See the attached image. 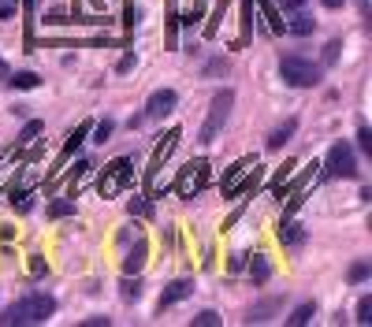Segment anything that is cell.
<instances>
[{
    "instance_id": "cell-1",
    "label": "cell",
    "mask_w": 372,
    "mask_h": 327,
    "mask_svg": "<svg viewBox=\"0 0 372 327\" xmlns=\"http://www.w3.org/2000/svg\"><path fill=\"white\" fill-rule=\"evenodd\" d=\"M52 312H56V298L52 294H26L23 301H15V305H8L4 316H0V324L4 327H23V324H45L52 320Z\"/></svg>"
},
{
    "instance_id": "cell-2",
    "label": "cell",
    "mask_w": 372,
    "mask_h": 327,
    "mask_svg": "<svg viewBox=\"0 0 372 327\" xmlns=\"http://www.w3.org/2000/svg\"><path fill=\"white\" fill-rule=\"evenodd\" d=\"M231 104H235V90H216L212 93V101H209V115H205V123H201V134L198 141H216V134L224 130L227 123V115H231Z\"/></svg>"
},
{
    "instance_id": "cell-3",
    "label": "cell",
    "mask_w": 372,
    "mask_h": 327,
    "mask_svg": "<svg viewBox=\"0 0 372 327\" xmlns=\"http://www.w3.org/2000/svg\"><path fill=\"white\" fill-rule=\"evenodd\" d=\"M279 74H283L287 86H294V90H309V86L320 82V67H316L313 60H305V56H283Z\"/></svg>"
},
{
    "instance_id": "cell-4",
    "label": "cell",
    "mask_w": 372,
    "mask_h": 327,
    "mask_svg": "<svg viewBox=\"0 0 372 327\" xmlns=\"http://www.w3.org/2000/svg\"><path fill=\"white\" fill-rule=\"evenodd\" d=\"M324 175L327 179H357V160H354V149L346 141H335L332 152L324 160Z\"/></svg>"
},
{
    "instance_id": "cell-5",
    "label": "cell",
    "mask_w": 372,
    "mask_h": 327,
    "mask_svg": "<svg viewBox=\"0 0 372 327\" xmlns=\"http://www.w3.org/2000/svg\"><path fill=\"white\" fill-rule=\"evenodd\" d=\"M254 182H257V157H246L224 175V198H235V193H242V190H254Z\"/></svg>"
},
{
    "instance_id": "cell-6",
    "label": "cell",
    "mask_w": 372,
    "mask_h": 327,
    "mask_svg": "<svg viewBox=\"0 0 372 327\" xmlns=\"http://www.w3.org/2000/svg\"><path fill=\"white\" fill-rule=\"evenodd\" d=\"M130 175H134V168H130L127 157H119L112 164H104L101 171V182H97V190H101V198H112V193H119L130 182Z\"/></svg>"
},
{
    "instance_id": "cell-7",
    "label": "cell",
    "mask_w": 372,
    "mask_h": 327,
    "mask_svg": "<svg viewBox=\"0 0 372 327\" xmlns=\"http://www.w3.org/2000/svg\"><path fill=\"white\" fill-rule=\"evenodd\" d=\"M205 182H209V164L194 160L190 168L179 175V182H175V193H179V198H194L198 190H205Z\"/></svg>"
},
{
    "instance_id": "cell-8",
    "label": "cell",
    "mask_w": 372,
    "mask_h": 327,
    "mask_svg": "<svg viewBox=\"0 0 372 327\" xmlns=\"http://www.w3.org/2000/svg\"><path fill=\"white\" fill-rule=\"evenodd\" d=\"M175 104H179V93L175 90H157L146 101V119H164L168 112H175Z\"/></svg>"
},
{
    "instance_id": "cell-9",
    "label": "cell",
    "mask_w": 372,
    "mask_h": 327,
    "mask_svg": "<svg viewBox=\"0 0 372 327\" xmlns=\"http://www.w3.org/2000/svg\"><path fill=\"white\" fill-rule=\"evenodd\" d=\"M190 294H194V282H190V279H175V282H168V287H164L160 301H157V309H160V312H164V309H171V305L186 301Z\"/></svg>"
},
{
    "instance_id": "cell-10",
    "label": "cell",
    "mask_w": 372,
    "mask_h": 327,
    "mask_svg": "<svg viewBox=\"0 0 372 327\" xmlns=\"http://www.w3.org/2000/svg\"><path fill=\"white\" fill-rule=\"evenodd\" d=\"M283 30H290V34H298V38H309L313 30H316V19L309 12H302V8H294L290 23H283Z\"/></svg>"
},
{
    "instance_id": "cell-11",
    "label": "cell",
    "mask_w": 372,
    "mask_h": 327,
    "mask_svg": "<svg viewBox=\"0 0 372 327\" xmlns=\"http://www.w3.org/2000/svg\"><path fill=\"white\" fill-rule=\"evenodd\" d=\"M175 145H179V127L168 130V134H164V141H157V149H153V168H160V164L171 157Z\"/></svg>"
},
{
    "instance_id": "cell-12",
    "label": "cell",
    "mask_w": 372,
    "mask_h": 327,
    "mask_svg": "<svg viewBox=\"0 0 372 327\" xmlns=\"http://www.w3.org/2000/svg\"><path fill=\"white\" fill-rule=\"evenodd\" d=\"M294 130H298V119H287V123H279V127L268 134V149H272V152L283 149V141H290V138H294Z\"/></svg>"
},
{
    "instance_id": "cell-13",
    "label": "cell",
    "mask_w": 372,
    "mask_h": 327,
    "mask_svg": "<svg viewBox=\"0 0 372 327\" xmlns=\"http://www.w3.org/2000/svg\"><path fill=\"white\" fill-rule=\"evenodd\" d=\"M86 134H90V119H82V123H79V127H75L71 134H68V141H63V152H60V160H68L71 152H75V149H79L82 141H86Z\"/></svg>"
},
{
    "instance_id": "cell-14",
    "label": "cell",
    "mask_w": 372,
    "mask_h": 327,
    "mask_svg": "<svg viewBox=\"0 0 372 327\" xmlns=\"http://www.w3.org/2000/svg\"><path fill=\"white\" fill-rule=\"evenodd\" d=\"M146 253H149V246L146 242H138L134 249H130V253L123 257V271L127 276H134V271H141V264H146Z\"/></svg>"
},
{
    "instance_id": "cell-15",
    "label": "cell",
    "mask_w": 372,
    "mask_h": 327,
    "mask_svg": "<svg viewBox=\"0 0 372 327\" xmlns=\"http://www.w3.org/2000/svg\"><path fill=\"white\" fill-rule=\"evenodd\" d=\"M268 276H272V260H268L265 253H254V264H249V279H254L257 287H261V282H268Z\"/></svg>"
},
{
    "instance_id": "cell-16",
    "label": "cell",
    "mask_w": 372,
    "mask_h": 327,
    "mask_svg": "<svg viewBox=\"0 0 372 327\" xmlns=\"http://www.w3.org/2000/svg\"><path fill=\"white\" fill-rule=\"evenodd\" d=\"M279 242L283 246H302L305 242V227L302 223H283L279 227Z\"/></svg>"
},
{
    "instance_id": "cell-17",
    "label": "cell",
    "mask_w": 372,
    "mask_h": 327,
    "mask_svg": "<svg viewBox=\"0 0 372 327\" xmlns=\"http://www.w3.org/2000/svg\"><path fill=\"white\" fill-rule=\"evenodd\" d=\"M313 316H316V301H302L298 309L287 316V324H290V327H302V324H309Z\"/></svg>"
},
{
    "instance_id": "cell-18",
    "label": "cell",
    "mask_w": 372,
    "mask_h": 327,
    "mask_svg": "<svg viewBox=\"0 0 372 327\" xmlns=\"http://www.w3.org/2000/svg\"><path fill=\"white\" fill-rule=\"evenodd\" d=\"M8 82H12L15 90H38V86H41V79H38L34 71H19V74H8Z\"/></svg>"
},
{
    "instance_id": "cell-19",
    "label": "cell",
    "mask_w": 372,
    "mask_h": 327,
    "mask_svg": "<svg viewBox=\"0 0 372 327\" xmlns=\"http://www.w3.org/2000/svg\"><path fill=\"white\" fill-rule=\"evenodd\" d=\"M279 309V301H265V305H257L254 312L246 316V324H265V320H272V312Z\"/></svg>"
},
{
    "instance_id": "cell-20",
    "label": "cell",
    "mask_w": 372,
    "mask_h": 327,
    "mask_svg": "<svg viewBox=\"0 0 372 327\" xmlns=\"http://www.w3.org/2000/svg\"><path fill=\"white\" fill-rule=\"evenodd\" d=\"M294 168H298V160H287V164H283V171H279V175H276V179H272V186H268V193H279V190H283V182H287V179L294 175Z\"/></svg>"
},
{
    "instance_id": "cell-21",
    "label": "cell",
    "mask_w": 372,
    "mask_h": 327,
    "mask_svg": "<svg viewBox=\"0 0 372 327\" xmlns=\"http://www.w3.org/2000/svg\"><path fill=\"white\" fill-rule=\"evenodd\" d=\"M38 134H41V123H38V119H30V123L23 127V134H19V145H34Z\"/></svg>"
},
{
    "instance_id": "cell-22",
    "label": "cell",
    "mask_w": 372,
    "mask_h": 327,
    "mask_svg": "<svg viewBox=\"0 0 372 327\" xmlns=\"http://www.w3.org/2000/svg\"><path fill=\"white\" fill-rule=\"evenodd\" d=\"M90 168H93V164H90V160H79V164H75V175L68 179V186H71V193H75V190H79V182L86 179V171H90Z\"/></svg>"
},
{
    "instance_id": "cell-23",
    "label": "cell",
    "mask_w": 372,
    "mask_h": 327,
    "mask_svg": "<svg viewBox=\"0 0 372 327\" xmlns=\"http://www.w3.org/2000/svg\"><path fill=\"white\" fill-rule=\"evenodd\" d=\"M12 205H15V212H30V209H34V193H30V190H19L15 198H12Z\"/></svg>"
},
{
    "instance_id": "cell-24",
    "label": "cell",
    "mask_w": 372,
    "mask_h": 327,
    "mask_svg": "<svg viewBox=\"0 0 372 327\" xmlns=\"http://www.w3.org/2000/svg\"><path fill=\"white\" fill-rule=\"evenodd\" d=\"M369 276H372L369 260H357V264H350V282H365Z\"/></svg>"
},
{
    "instance_id": "cell-25",
    "label": "cell",
    "mask_w": 372,
    "mask_h": 327,
    "mask_svg": "<svg viewBox=\"0 0 372 327\" xmlns=\"http://www.w3.org/2000/svg\"><path fill=\"white\" fill-rule=\"evenodd\" d=\"M357 149L365 152V157H372V130H369L365 123L357 127Z\"/></svg>"
},
{
    "instance_id": "cell-26",
    "label": "cell",
    "mask_w": 372,
    "mask_h": 327,
    "mask_svg": "<svg viewBox=\"0 0 372 327\" xmlns=\"http://www.w3.org/2000/svg\"><path fill=\"white\" fill-rule=\"evenodd\" d=\"M357 324H372V294L357 301Z\"/></svg>"
},
{
    "instance_id": "cell-27",
    "label": "cell",
    "mask_w": 372,
    "mask_h": 327,
    "mask_svg": "<svg viewBox=\"0 0 372 327\" xmlns=\"http://www.w3.org/2000/svg\"><path fill=\"white\" fill-rule=\"evenodd\" d=\"M112 130H116V123H112V119H101V123H97V130H93V141H97V145H104V141L108 138H112Z\"/></svg>"
},
{
    "instance_id": "cell-28",
    "label": "cell",
    "mask_w": 372,
    "mask_h": 327,
    "mask_svg": "<svg viewBox=\"0 0 372 327\" xmlns=\"http://www.w3.org/2000/svg\"><path fill=\"white\" fill-rule=\"evenodd\" d=\"M71 212H75V201H52V205H49V216H52V220L71 216Z\"/></svg>"
},
{
    "instance_id": "cell-29",
    "label": "cell",
    "mask_w": 372,
    "mask_h": 327,
    "mask_svg": "<svg viewBox=\"0 0 372 327\" xmlns=\"http://www.w3.org/2000/svg\"><path fill=\"white\" fill-rule=\"evenodd\" d=\"M141 298V282L138 279H123V301H138Z\"/></svg>"
},
{
    "instance_id": "cell-30",
    "label": "cell",
    "mask_w": 372,
    "mask_h": 327,
    "mask_svg": "<svg viewBox=\"0 0 372 327\" xmlns=\"http://www.w3.org/2000/svg\"><path fill=\"white\" fill-rule=\"evenodd\" d=\"M216 324H220V316H216L212 309H205V312L194 316V327H216Z\"/></svg>"
},
{
    "instance_id": "cell-31",
    "label": "cell",
    "mask_w": 372,
    "mask_h": 327,
    "mask_svg": "<svg viewBox=\"0 0 372 327\" xmlns=\"http://www.w3.org/2000/svg\"><path fill=\"white\" fill-rule=\"evenodd\" d=\"M127 212H130V216H149V212H153V205H149V201H141V198H134V201L127 205Z\"/></svg>"
},
{
    "instance_id": "cell-32",
    "label": "cell",
    "mask_w": 372,
    "mask_h": 327,
    "mask_svg": "<svg viewBox=\"0 0 372 327\" xmlns=\"http://www.w3.org/2000/svg\"><path fill=\"white\" fill-rule=\"evenodd\" d=\"M339 49H343V41H327V45H324V67L339 60Z\"/></svg>"
},
{
    "instance_id": "cell-33",
    "label": "cell",
    "mask_w": 372,
    "mask_h": 327,
    "mask_svg": "<svg viewBox=\"0 0 372 327\" xmlns=\"http://www.w3.org/2000/svg\"><path fill=\"white\" fill-rule=\"evenodd\" d=\"M265 15H268V23H272V30H276V34H283V19L276 15V8H272V4H268V0H265Z\"/></svg>"
},
{
    "instance_id": "cell-34",
    "label": "cell",
    "mask_w": 372,
    "mask_h": 327,
    "mask_svg": "<svg viewBox=\"0 0 372 327\" xmlns=\"http://www.w3.org/2000/svg\"><path fill=\"white\" fill-rule=\"evenodd\" d=\"M82 327H108V316H90V320H82Z\"/></svg>"
},
{
    "instance_id": "cell-35",
    "label": "cell",
    "mask_w": 372,
    "mask_h": 327,
    "mask_svg": "<svg viewBox=\"0 0 372 327\" xmlns=\"http://www.w3.org/2000/svg\"><path fill=\"white\" fill-rule=\"evenodd\" d=\"M130 67H134V56H123V60H119V67H116V71H130Z\"/></svg>"
},
{
    "instance_id": "cell-36",
    "label": "cell",
    "mask_w": 372,
    "mask_h": 327,
    "mask_svg": "<svg viewBox=\"0 0 372 327\" xmlns=\"http://www.w3.org/2000/svg\"><path fill=\"white\" fill-rule=\"evenodd\" d=\"M320 4H324V8H332V12H335V8H343L346 0H320Z\"/></svg>"
},
{
    "instance_id": "cell-37",
    "label": "cell",
    "mask_w": 372,
    "mask_h": 327,
    "mask_svg": "<svg viewBox=\"0 0 372 327\" xmlns=\"http://www.w3.org/2000/svg\"><path fill=\"white\" fill-rule=\"evenodd\" d=\"M8 74H12V71H8V63H4V56H0V79H8Z\"/></svg>"
},
{
    "instance_id": "cell-38",
    "label": "cell",
    "mask_w": 372,
    "mask_h": 327,
    "mask_svg": "<svg viewBox=\"0 0 372 327\" xmlns=\"http://www.w3.org/2000/svg\"><path fill=\"white\" fill-rule=\"evenodd\" d=\"M283 4H287V8H290V12H294V8H302V4H305V0H283Z\"/></svg>"
},
{
    "instance_id": "cell-39",
    "label": "cell",
    "mask_w": 372,
    "mask_h": 327,
    "mask_svg": "<svg viewBox=\"0 0 372 327\" xmlns=\"http://www.w3.org/2000/svg\"><path fill=\"white\" fill-rule=\"evenodd\" d=\"M357 4H361V12H365V8H369V0H357Z\"/></svg>"
},
{
    "instance_id": "cell-40",
    "label": "cell",
    "mask_w": 372,
    "mask_h": 327,
    "mask_svg": "<svg viewBox=\"0 0 372 327\" xmlns=\"http://www.w3.org/2000/svg\"><path fill=\"white\" fill-rule=\"evenodd\" d=\"M23 4H26V8H34V4H38V0H23Z\"/></svg>"
}]
</instances>
